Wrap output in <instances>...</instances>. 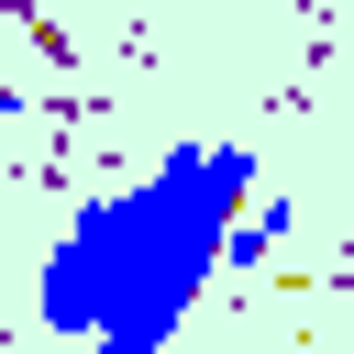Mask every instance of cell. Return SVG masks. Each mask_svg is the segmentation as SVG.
<instances>
[{"mask_svg": "<svg viewBox=\"0 0 354 354\" xmlns=\"http://www.w3.org/2000/svg\"><path fill=\"white\" fill-rule=\"evenodd\" d=\"M266 199V155L254 144H166L133 188L88 199L44 266H33V321L55 343H122V354H166L177 321L199 310V288L221 277V232Z\"/></svg>", "mask_w": 354, "mask_h": 354, "instance_id": "obj_1", "label": "cell"}, {"mask_svg": "<svg viewBox=\"0 0 354 354\" xmlns=\"http://www.w3.org/2000/svg\"><path fill=\"white\" fill-rule=\"evenodd\" d=\"M288 221H299V210H288V199L266 188V199H254V210H243V221L221 232V277H232V266H266V254L288 243Z\"/></svg>", "mask_w": 354, "mask_h": 354, "instance_id": "obj_2", "label": "cell"}, {"mask_svg": "<svg viewBox=\"0 0 354 354\" xmlns=\"http://www.w3.org/2000/svg\"><path fill=\"white\" fill-rule=\"evenodd\" d=\"M88 354H122V343H88Z\"/></svg>", "mask_w": 354, "mask_h": 354, "instance_id": "obj_3", "label": "cell"}]
</instances>
